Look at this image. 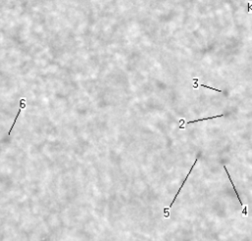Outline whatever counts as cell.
<instances>
[{
    "instance_id": "4",
    "label": "cell",
    "mask_w": 252,
    "mask_h": 241,
    "mask_svg": "<svg viewBox=\"0 0 252 241\" xmlns=\"http://www.w3.org/2000/svg\"><path fill=\"white\" fill-rule=\"evenodd\" d=\"M225 116V114H221V115H215V116H211V117H206V118H201V119H196V120H192L187 122V124H191V123H196V122H200V121H204V120H210V119H214V118H218V117H223Z\"/></svg>"
},
{
    "instance_id": "1",
    "label": "cell",
    "mask_w": 252,
    "mask_h": 241,
    "mask_svg": "<svg viewBox=\"0 0 252 241\" xmlns=\"http://www.w3.org/2000/svg\"><path fill=\"white\" fill-rule=\"evenodd\" d=\"M197 161H198V159H195V161L193 163V165L191 166V168H190L189 172L187 173V175H186V177H185V179L183 180V182H182V184L180 185L179 189L177 190V193H176V194H175V196H174V198H173L172 202L170 203V207H168V208H165V209H163V211H165V218H168V216H170V213H168V211H170V208H172V205L174 204V202H175V200H176V198H177V196H178V194H179V193H180V191H181V189H182V188H183V186L185 185V183H186V181H187V179H188V177H189L190 173L192 172V170H193V168H194L195 164L197 163Z\"/></svg>"
},
{
    "instance_id": "2",
    "label": "cell",
    "mask_w": 252,
    "mask_h": 241,
    "mask_svg": "<svg viewBox=\"0 0 252 241\" xmlns=\"http://www.w3.org/2000/svg\"><path fill=\"white\" fill-rule=\"evenodd\" d=\"M26 102H27V99H20V108H19V110H18V112H17V115H16V117H15V120H14L13 125H12V127H11L10 131H9V132H8V135H10V134H11V131H12V129H13L14 126H15L16 121H17V119H18V117H19V115H20V113H21V111H22V109H25V108H26Z\"/></svg>"
},
{
    "instance_id": "3",
    "label": "cell",
    "mask_w": 252,
    "mask_h": 241,
    "mask_svg": "<svg viewBox=\"0 0 252 241\" xmlns=\"http://www.w3.org/2000/svg\"><path fill=\"white\" fill-rule=\"evenodd\" d=\"M223 168H225V172H227V176H229V179H230V183H232V189H234V193H235V195H236V197L238 198V201H239V203H240V206L242 207V206H243V204H242V202H241L240 196H239L238 192H237V191H236V189H235V187H234V182H232V177H230V173H229V170H227V167H225V165H223Z\"/></svg>"
}]
</instances>
